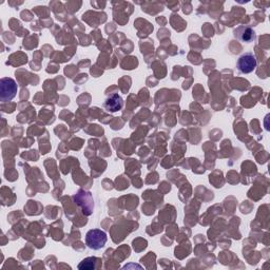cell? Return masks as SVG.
I'll use <instances>...</instances> for the list:
<instances>
[{
  "instance_id": "277c9868",
  "label": "cell",
  "mask_w": 270,
  "mask_h": 270,
  "mask_svg": "<svg viewBox=\"0 0 270 270\" xmlns=\"http://www.w3.org/2000/svg\"><path fill=\"white\" fill-rule=\"evenodd\" d=\"M233 36L237 39V41L242 43H252L255 41L256 35L253 31L252 28L248 26H239L236 29L233 30Z\"/></svg>"
},
{
  "instance_id": "5b68a950",
  "label": "cell",
  "mask_w": 270,
  "mask_h": 270,
  "mask_svg": "<svg viewBox=\"0 0 270 270\" xmlns=\"http://www.w3.org/2000/svg\"><path fill=\"white\" fill-rule=\"evenodd\" d=\"M123 105H124V102L121 97H119L118 95H112L111 97H109L107 99L104 106L108 111L115 112V111H118V110H121Z\"/></svg>"
},
{
  "instance_id": "7a4b0ae2",
  "label": "cell",
  "mask_w": 270,
  "mask_h": 270,
  "mask_svg": "<svg viewBox=\"0 0 270 270\" xmlns=\"http://www.w3.org/2000/svg\"><path fill=\"white\" fill-rule=\"evenodd\" d=\"M257 62L256 58L251 52L244 53L242 56H239L236 63V68L241 73L243 74H249L253 72L256 69Z\"/></svg>"
},
{
  "instance_id": "6da1fadb",
  "label": "cell",
  "mask_w": 270,
  "mask_h": 270,
  "mask_svg": "<svg viewBox=\"0 0 270 270\" xmlns=\"http://www.w3.org/2000/svg\"><path fill=\"white\" fill-rule=\"evenodd\" d=\"M107 242V234L103 230L91 229L86 234V244L90 249L99 250L105 247Z\"/></svg>"
},
{
  "instance_id": "3957f363",
  "label": "cell",
  "mask_w": 270,
  "mask_h": 270,
  "mask_svg": "<svg viewBox=\"0 0 270 270\" xmlns=\"http://www.w3.org/2000/svg\"><path fill=\"white\" fill-rule=\"evenodd\" d=\"M2 101H11L17 93V85L12 78H3L2 79Z\"/></svg>"
}]
</instances>
